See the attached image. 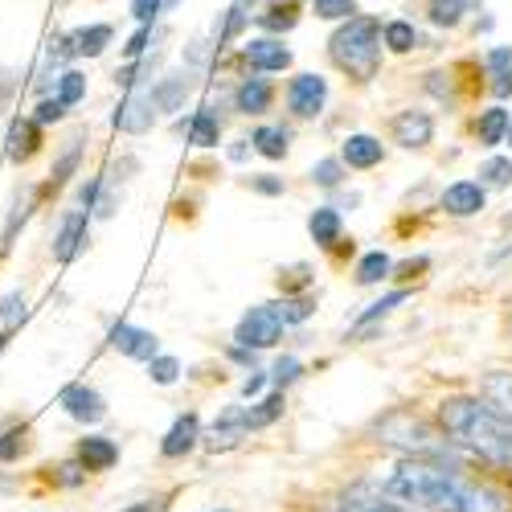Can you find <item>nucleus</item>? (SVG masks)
I'll use <instances>...</instances> for the list:
<instances>
[{"instance_id":"1","label":"nucleus","mask_w":512,"mask_h":512,"mask_svg":"<svg viewBox=\"0 0 512 512\" xmlns=\"http://www.w3.org/2000/svg\"><path fill=\"white\" fill-rule=\"evenodd\" d=\"M373 488L418 508V512H512V500L480 480L435 459H398L386 476H377Z\"/></svg>"},{"instance_id":"2","label":"nucleus","mask_w":512,"mask_h":512,"mask_svg":"<svg viewBox=\"0 0 512 512\" xmlns=\"http://www.w3.org/2000/svg\"><path fill=\"white\" fill-rule=\"evenodd\" d=\"M439 418H443V431L459 447L512 472V418L496 410L488 398H447Z\"/></svg>"},{"instance_id":"3","label":"nucleus","mask_w":512,"mask_h":512,"mask_svg":"<svg viewBox=\"0 0 512 512\" xmlns=\"http://www.w3.org/2000/svg\"><path fill=\"white\" fill-rule=\"evenodd\" d=\"M332 62L340 70H349L353 78L369 82L381 66V25L373 17H349L332 33Z\"/></svg>"},{"instance_id":"4","label":"nucleus","mask_w":512,"mask_h":512,"mask_svg":"<svg viewBox=\"0 0 512 512\" xmlns=\"http://www.w3.org/2000/svg\"><path fill=\"white\" fill-rule=\"evenodd\" d=\"M377 443H386V447H394L410 459H435V463H443L459 447V443L439 439L431 426H426L422 418H414V414H390L386 422H377Z\"/></svg>"},{"instance_id":"5","label":"nucleus","mask_w":512,"mask_h":512,"mask_svg":"<svg viewBox=\"0 0 512 512\" xmlns=\"http://www.w3.org/2000/svg\"><path fill=\"white\" fill-rule=\"evenodd\" d=\"M283 320H279V312L271 308V304H259V308H250L242 320H238V332H234V340L242 349H271V345H279V336H283Z\"/></svg>"},{"instance_id":"6","label":"nucleus","mask_w":512,"mask_h":512,"mask_svg":"<svg viewBox=\"0 0 512 512\" xmlns=\"http://www.w3.org/2000/svg\"><path fill=\"white\" fill-rule=\"evenodd\" d=\"M328 103V78L320 74H295L291 87H287V107L300 115V119H316Z\"/></svg>"},{"instance_id":"7","label":"nucleus","mask_w":512,"mask_h":512,"mask_svg":"<svg viewBox=\"0 0 512 512\" xmlns=\"http://www.w3.org/2000/svg\"><path fill=\"white\" fill-rule=\"evenodd\" d=\"M332 512H418V508H410V504L386 496V492L373 488V484H357V488H349L345 496H336Z\"/></svg>"},{"instance_id":"8","label":"nucleus","mask_w":512,"mask_h":512,"mask_svg":"<svg viewBox=\"0 0 512 512\" xmlns=\"http://www.w3.org/2000/svg\"><path fill=\"white\" fill-rule=\"evenodd\" d=\"M87 230H91V209H70L58 222V234H54V259L70 263L74 254L87 246Z\"/></svg>"},{"instance_id":"9","label":"nucleus","mask_w":512,"mask_h":512,"mask_svg":"<svg viewBox=\"0 0 512 512\" xmlns=\"http://www.w3.org/2000/svg\"><path fill=\"white\" fill-rule=\"evenodd\" d=\"M242 58H246V66L254 74H279V70L291 66V50L283 46L279 37H254V41H246Z\"/></svg>"},{"instance_id":"10","label":"nucleus","mask_w":512,"mask_h":512,"mask_svg":"<svg viewBox=\"0 0 512 512\" xmlns=\"http://www.w3.org/2000/svg\"><path fill=\"white\" fill-rule=\"evenodd\" d=\"M394 140L402 148H426L435 140V115L422 111V107H410V111H398L394 115Z\"/></svg>"},{"instance_id":"11","label":"nucleus","mask_w":512,"mask_h":512,"mask_svg":"<svg viewBox=\"0 0 512 512\" xmlns=\"http://www.w3.org/2000/svg\"><path fill=\"white\" fill-rule=\"evenodd\" d=\"M152 119H156V103H152V91H132L123 99V107L115 111V127L119 132H127V136H144L148 127H152Z\"/></svg>"},{"instance_id":"12","label":"nucleus","mask_w":512,"mask_h":512,"mask_svg":"<svg viewBox=\"0 0 512 512\" xmlns=\"http://www.w3.org/2000/svg\"><path fill=\"white\" fill-rule=\"evenodd\" d=\"M111 345L123 353V357H132V361H152L156 353H160V340H156V332H148V328H136V324H115L111 328Z\"/></svg>"},{"instance_id":"13","label":"nucleus","mask_w":512,"mask_h":512,"mask_svg":"<svg viewBox=\"0 0 512 512\" xmlns=\"http://www.w3.org/2000/svg\"><path fill=\"white\" fill-rule=\"evenodd\" d=\"M62 410H66L74 422H87V426H95V422L107 418V402H103V394L91 390V386H70V390L62 394Z\"/></svg>"},{"instance_id":"14","label":"nucleus","mask_w":512,"mask_h":512,"mask_svg":"<svg viewBox=\"0 0 512 512\" xmlns=\"http://www.w3.org/2000/svg\"><path fill=\"white\" fill-rule=\"evenodd\" d=\"M484 201H488V193L480 181H455L451 189H443V209L451 218H476L484 209Z\"/></svg>"},{"instance_id":"15","label":"nucleus","mask_w":512,"mask_h":512,"mask_svg":"<svg viewBox=\"0 0 512 512\" xmlns=\"http://www.w3.org/2000/svg\"><path fill=\"white\" fill-rule=\"evenodd\" d=\"M189 91H193V74L189 70H177V74H164L156 87H152V103H156V111H181L185 107V99H189Z\"/></svg>"},{"instance_id":"16","label":"nucleus","mask_w":512,"mask_h":512,"mask_svg":"<svg viewBox=\"0 0 512 512\" xmlns=\"http://www.w3.org/2000/svg\"><path fill=\"white\" fill-rule=\"evenodd\" d=\"M197 443H201V418H197V414H181V418L173 422V431L164 435L160 455H164V459H181V455H189Z\"/></svg>"},{"instance_id":"17","label":"nucleus","mask_w":512,"mask_h":512,"mask_svg":"<svg viewBox=\"0 0 512 512\" xmlns=\"http://www.w3.org/2000/svg\"><path fill=\"white\" fill-rule=\"evenodd\" d=\"M271 99H275V91H271V82L267 78H242L238 82V91H234V107L242 111V115H263V111H271Z\"/></svg>"},{"instance_id":"18","label":"nucleus","mask_w":512,"mask_h":512,"mask_svg":"<svg viewBox=\"0 0 512 512\" xmlns=\"http://www.w3.org/2000/svg\"><path fill=\"white\" fill-rule=\"evenodd\" d=\"M381 156H386V148H381V140L377 136H369V132H357V136H349L345 140V148H340V160H345L349 168H377L381 164Z\"/></svg>"},{"instance_id":"19","label":"nucleus","mask_w":512,"mask_h":512,"mask_svg":"<svg viewBox=\"0 0 512 512\" xmlns=\"http://www.w3.org/2000/svg\"><path fill=\"white\" fill-rule=\"evenodd\" d=\"M78 463L87 467V472H107V467L119 463V447L111 439H103V435H87L78 443Z\"/></svg>"},{"instance_id":"20","label":"nucleus","mask_w":512,"mask_h":512,"mask_svg":"<svg viewBox=\"0 0 512 512\" xmlns=\"http://www.w3.org/2000/svg\"><path fill=\"white\" fill-rule=\"evenodd\" d=\"M189 144H193V148H218V144H222V119H218V111H213V107H205V111L193 115V123H189Z\"/></svg>"},{"instance_id":"21","label":"nucleus","mask_w":512,"mask_h":512,"mask_svg":"<svg viewBox=\"0 0 512 512\" xmlns=\"http://www.w3.org/2000/svg\"><path fill=\"white\" fill-rule=\"evenodd\" d=\"M308 234L316 246H336L340 242V213L332 205H320L312 209V218H308Z\"/></svg>"},{"instance_id":"22","label":"nucleus","mask_w":512,"mask_h":512,"mask_svg":"<svg viewBox=\"0 0 512 512\" xmlns=\"http://www.w3.org/2000/svg\"><path fill=\"white\" fill-rule=\"evenodd\" d=\"M37 119H13L9 123V156L13 160H29L37 152Z\"/></svg>"},{"instance_id":"23","label":"nucleus","mask_w":512,"mask_h":512,"mask_svg":"<svg viewBox=\"0 0 512 512\" xmlns=\"http://www.w3.org/2000/svg\"><path fill=\"white\" fill-rule=\"evenodd\" d=\"M508 123H512V115H508L504 107H488V111L480 115V123H476V136H480V144H484V148L504 144V136H508Z\"/></svg>"},{"instance_id":"24","label":"nucleus","mask_w":512,"mask_h":512,"mask_svg":"<svg viewBox=\"0 0 512 512\" xmlns=\"http://www.w3.org/2000/svg\"><path fill=\"white\" fill-rule=\"evenodd\" d=\"M74 37V50H78V58H99L107 46H111V25H87V29H78V33H70Z\"/></svg>"},{"instance_id":"25","label":"nucleus","mask_w":512,"mask_h":512,"mask_svg":"<svg viewBox=\"0 0 512 512\" xmlns=\"http://www.w3.org/2000/svg\"><path fill=\"white\" fill-rule=\"evenodd\" d=\"M287 132L283 127H254V136H250V144H254V152H263L267 160H283L287 156Z\"/></svg>"},{"instance_id":"26","label":"nucleus","mask_w":512,"mask_h":512,"mask_svg":"<svg viewBox=\"0 0 512 512\" xmlns=\"http://www.w3.org/2000/svg\"><path fill=\"white\" fill-rule=\"evenodd\" d=\"M406 300H410V291H390V295H381V300H377V304H369V308H365V312L357 316V324H353V336H361V332H365V328H369L373 320H381V316H390V312H394L398 304H406Z\"/></svg>"},{"instance_id":"27","label":"nucleus","mask_w":512,"mask_h":512,"mask_svg":"<svg viewBox=\"0 0 512 512\" xmlns=\"http://www.w3.org/2000/svg\"><path fill=\"white\" fill-rule=\"evenodd\" d=\"M480 390H484V398H488L496 410H504V414L512 418V373H488Z\"/></svg>"},{"instance_id":"28","label":"nucleus","mask_w":512,"mask_h":512,"mask_svg":"<svg viewBox=\"0 0 512 512\" xmlns=\"http://www.w3.org/2000/svg\"><path fill=\"white\" fill-rule=\"evenodd\" d=\"M390 267H394V263H390L386 250H369L365 259L357 263V283H361V287H373V283H381V279L390 275Z\"/></svg>"},{"instance_id":"29","label":"nucleus","mask_w":512,"mask_h":512,"mask_svg":"<svg viewBox=\"0 0 512 512\" xmlns=\"http://www.w3.org/2000/svg\"><path fill=\"white\" fill-rule=\"evenodd\" d=\"M381 41L390 46V54H410L418 46V29L410 21H390L386 29H381Z\"/></svg>"},{"instance_id":"30","label":"nucleus","mask_w":512,"mask_h":512,"mask_svg":"<svg viewBox=\"0 0 512 512\" xmlns=\"http://www.w3.org/2000/svg\"><path fill=\"white\" fill-rule=\"evenodd\" d=\"M480 185L484 189H508L512 185V160L508 156H488L480 164Z\"/></svg>"},{"instance_id":"31","label":"nucleus","mask_w":512,"mask_h":512,"mask_svg":"<svg viewBox=\"0 0 512 512\" xmlns=\"http://www.w3.org/2000/svg\"><path fill=\"white\" fill-rule=\"evenodd\" d=\"M463 13H472V0H431V21L439 29H455Z\"/></svg>"},{"instance_id":"32","label":"nucleus","mask_w":512,"mask_h":512,"mask_svg":"<svg viewBox=\"0 0 512 512\" xmlns=\"http://www.w3.org/2000/svg\"><path fill=\"white\" fill-rule=\"evenodd\" d=\"M275 312H279V320L283 324H304L312 312H316V304L308 300V295H283L279 304H271Z\"/></svg>"},{"instance_id":"33","label":"nucleus","mask_w":512,"mask_h":512,"mask_svg":"<svg viewBox=\"0 0 512 512\" xmlns=\"http://www.w3.org/2000/svg\"><path fill=\"white\" fill-rule=\"evenodd\" d=\"M283 406H287V398H283V390H275V394H267L263 402H254L250 406V431H259V426H271L279 414H283Z\"/></svg>"},{"instance_id":"34","label":"nucleus","mask_w":512,"mask_h":512,"mask_svg":"<svg viewBox=\"0 0 512 512\" xmlns=\"http://www.w3.org/2000/svg\"><path fill=\"white\" fill-rule=\"evenodd\" d=\"M82 95H87V74L82 70H62L58 74V99L66 107H74V103H82Z\"/></svg>"},{"instance_id":"35","label":"nucleus","mask_w":512,"mask_h":512,"mask_svg":"<svg viewBox=\"0 0 512 512\" xmlns=\"http://www.w3.org/2000/svg\"><path fill=\"white\" fill-rule=\"evenodd\" d=\"M312 181H316L320 189H336L340 181H345V160H336V156L316 160V164H312Z\"/></svg>"},{"instance_id":"36","label":"nucleus","mask_w":512,"mask_h":512,"mask_svg":"<svg viewBox=\"0 0 512 512\" xmlns=\"http://www.w3.org/2000/svg\"><path fill=\"white\" fill-rule=\"evenodd\" d=\"M312 13L320 21H349L357 17V0H312Z\"/></svg>"},{"instance_id":"37","label":"nucleus","mask_w":512,"mask_h":512,"mask_svg":"<svg viewBox=\"0 0 512 512\" xmlns=\"http://www.w3.org/2000/svg\"><path fill=\"white\" fill-rule=\"evenodd\" d=\"M246 29V9H226V21H222V29H213V50H222L226 41H234L238 33Z\"/></svg>"},{"instance_id":"38","label":"nucleus","mask_w":512,"mask_h":512,"mask_svg":"<svg viewBox=\"0 0 512 512\" xmlns=\"http://www.w3.org/2000/svg\"><path fill=\"white\" fill-rule=\"evenodd\" d=\"M78 160H82V140H70V148L58 156V164H54V185H66L74 173H78Z\"/></svg>"},{"instance_id":"39","label":"nucleus","mask_w":512,"mask_h":512,"mask_svg":"<svg viewBox=\"0 0 512 512\" xmlns=\"http://www.w3.org/2000/svg\"><path fill=\"white\" fill-rule=\"evenodd\" d=\"M29 213H33V193H25V197H17L13 201V213H9V222H5V242L0 246H13V238H17V226H25L29 222Z\"/></svg>"},{"instance_id":"40","label":"nucleus","mask_w":512,"mask_h":512,"mask_svg":"<svg viewBox=\"0 0 512 512\" xmlns=\"http://www.w3.org/2000/svg\"><path fill=\"white\" fill-rule=\"evenodd\" d=\"M148 377L156 381V386H173V381L181 377V361H177V357H160V353H156V357L148 361Z\"/></svg>"},{"instance_id":"41","label":"nucleus","mask_w":512,"mask_h":512,"mask_svg":"<svg viewBox=\"0 0 512 512\" xmlns=\"http://www.w3.org/2000/svg\"><path fill=\"white\" fill-rule=\"evenodd\" d=\"M21 320H25V295L13 291V295H5V300H0V328L13 332Z\"/></svg>"},{"instance_id":"42","label":"nucleus","mask_w":512,"mask_h":512,"mask_svg":"<svg viewBox=\"0 0 512 512\" xmlns=\"http://www.w3.org/2000/svg\"><path fill=\"white\" fill-rule=\"evenodd\" d=\"M295 21H300V17H295L291 5H279V9H271V13L259 17V25H263L267 33H287V29H295Z\"/></svg>"},{"instance_id":"43","label":"nucleus","mask_w":512,"mask_h":512,"mask_svg":"<svg viewBox=\"0 0 512 512\" xmlns=\"http://www.w3.org/2000/svg\"><path fill=\"white\" fill-rule=\"evenodd\" d=\"M148 46H152V25H140L132 37H127L123 58H127V62H136V58H144V54H148Z\"/></svg>"},{"instance_id":"44","label":"nucleus","mask_w":512,"mask_h":512,"mask_svg":"<svg viewBox=\"0 0 512 512\" xmlns=\"http://www.w3.org/2000/svg\"><path fill=\"white\" fill-rule=\"evenodd\" d=\"M304 373V365L300 361H295V357H279L275 361V369H271V377H275V386H291V381L295 377H300Z\"/></svg>"},{"instance_id":"45","label":"nucleus","mask_w":512,"mask_h":512,"mask_svg":"<svg viewBox=\"0 0 512 512\" xmlns=\"http://www.w3.org/2000/svg\"><path fill=\"white\" fill-rule=\"evenodd\" d=\"M62 115H66V103H62V99H41L37 111H33V119H37L41 127H46V123H58Z\"/></svg>"},{"instance_id":"46","label":"nucleus","mask_w":512,"mask_h":512,"mask_svg":"<svg viewBox=\"0 0 512 512\" xmlns=\"http://www.w3.org/2000/svg\"><path fill=\"white\" fill-rule=\"evenodd\" d=\"M160 13H164V0H132V17L140 25H152Z\"/></svg>"},{"instance_id":"47","label":"nucleus","mask_w":512,"mask_h":512,"mask_svg":"<svg viewBox=\"0 0 512 512\" xmlns=\"http://www.w3.org/2000/svg\"><path fill=\"white\" fill-rule=\"evenodd\" d=\"M21 447H25V431H9V435H0V459H5V463H13V459L21 455Z\"/></svg>"},{"instance_id":"48","label":"nucleus","mask_w":512,"mask_h":512,"mask_svg":"<svg viewBox=\"0 0 512 512\" xmlns=\"http://www.w3.org/2000/svg\"><path fill=\"white\" fill-rule=\"evenodd\" d=\"M250 189H254V193H263V197H279V193H283V177H271V173L250 177Z\"/></svg>"},{"instance_id":"49","label":"nucleus","mask_w":512,"mask_h":512,"mask_svg":"<svg viewBox=\"0 0 512 512\" xmlns=\"http://www.w3.org/2000/svg\"><path fill=\"white\" fill-rule=\"evenodd\" d=\"M209 54H218V50L205 46V41H193V46H189V70H205L209 66Z\"/></svg>"},{"instance_id":"50","label":"nucleus","mask_w":512,"mask_h":512,"mask_svg":"<svg viewBox=\"0 0 512 512\" xmlns=\"http://www.w3.org/2000/svg\"><path fill=\"white\" fill-rule=\"evenodd\" d=\"M267 390V373H259V369H250V377L242 381V398H259Z\"/></svg>"},{"instance_id":"51","label":"nucleus","mask_w":512,"mask_h":512,"mask_svg":"<svg viewBox=\"0 0 512 512\" xmlns=\"http://www.w3.org/2000/svg\"><path fill=\"white\" fill-rule=\"evenodd\" d=\"M58 472H62L58 480H62L66 488H78V484H82V472H87V467H82V463H62Z\"/></svg>"},{"instance_id":"52","label":"nucleus","mask_w":512,"mask_h":512,"mask_svg":"<svg viewBox=\"0 0 512 512\" xmlns=\"http://www.w3.org/2000/svg\"><path fill=\"white\" fill-rule=\"evenodd\" d=\"M508 66H512V46H500V50L488 54V70H492V74H500V70H508Z\"/></svg>"},{"instance_id":"53","label":"nucleus","mask_w":512,"mask_h":512,"mask_svg":"<svg viewBox=\"0 0 512 512\" xmlns=\"http://www.w3.org/2000/svg\"><path fill=\"white\" fill-rule=\"evenodd\" d=\"M492 91H496L500 99H508V95H512V66H508V70H500V74H492Z\"/></svg>"},{"instance_id":"54","label":"nucleus","mask_w":512,"mask_h":512,"mask_svg":"<svg viewBox=\"0 0 512 512\" xmlns=\"http://www.w3.org/2000/svg\"><path fill=\"white\" fill-rule=\"evenodd\" d=\"M230 357H234V361H242V365H254V349H242V345H234V349H230Z\"/></svg>"},{"instance_id":"55","label":"nucleus","mask_w":512,"mask_h":512,"mask_svg":"<svg viewBox=\"0 0 512 512\" xmlns=\"http://www.w3.org/2000/svg\"><path fill=\"white\" fill-rule=\"evenodd\" d=\"M246 144H250V140H238V144L230 148V160H246Z\"/></svg>"},{"instance_id":"56","label":"nucleus","mask_w":512,"mask_h":512,"mask_svg":"<svg viewBox=\"0 0 512 512\" xmlns=\"http://www.w3.org/2000/svg\"><path fill=\"white\" fill-rule=\"evenodd\" d=\"M123 512H160V508H152V500H140L136 508H123Z\"/></svg>"},{"instance_id":"57","label":"nucleus","mask_w":512,"mask_h":512,"mask_svg":"<svg viewBox=\"0 0 512 512\" xmlns=\"http://www.w3.org/2000/svg\"><path fill=\"white\" fill-rule=\"evenodd\" d=\"M234 5H238V9H254V5H259V0H234Z\"/></svg>"},{"instance_id":"58","label":"nucleus","mask_w":512,"mask_h":512,"mask_svg":"<svg viewBox=\"0 0 512 512\" xmlns=\"http://www.w3.org/2000/svg\"><path fill=\"white\" fill-rule=\"evenodd\" d=\"M177 5H181V0H164V13H173Z\"/></svg>"},{"instance_id":"59","label":"nucleus","mask_w":512,"mask_h":512,"mask_svg":"<svg viewBox=\"0 0 512 512\" xmlns=\"http://www.w3.org/2000/svg\"><path fill=\"white\" fill-rule=\"evenodd\" d=\"M5 345H9V332H5V328H0V349H5Z\"/></svg>"},{"instance_id":"60","label":"nucleus","mask_w":512,"mask_h":512,"mask_svg":"<svg viewBox=\"0 0 512 512\" xmlns=\"http://www.w3.org/2000/svg\"><path fill=\"white\" fill-rule=\"evenodd\" d=\"M504 144H512V123H508V136H504Z\"/></svg>"},{"instance_id":"61","label":"nucleus","mask_w":512,"mask_h":512,"mask_svg":"<svg viewBox=\"0 0 512 512\" xmlns=\"http://www.w3.org/2000/svg\"><path fill=\"white\" fill-rule=\"evenodd\" d=\"M508 230H512V213H508Z\"/></svg>"},{"instance_id":"62","label":"nucleus","mask_w":512,"mask_h":512,"mask_svg":"<svg viewBox=\"0 0 512 512\" xmlns=\"http://www.w3.org/2000/svg\"><path fill=\"white\" fill-rule=\"evenodd\" d=\"M222 512H226V508H222Z\"/></svg>"}]
</instances>
